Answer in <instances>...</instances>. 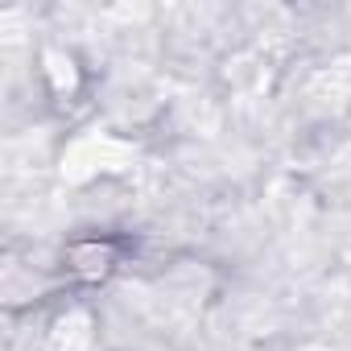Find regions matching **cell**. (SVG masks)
<instances>
[{"mask_svg": "<svg viewBox=\"0 0 351 351\" xmlns=\"http://www.w3.org/2000/svg\"><path fill=\"white\" fill-rule=\"evenodd\" d=\"M46 351H95V330H91V318L83 310H71L54 322L50 330V343Z\"/></svg>", "mask_w": 351, "mask_h": 351, "instance_id": "1", "label": "cell"}]
</instances>
